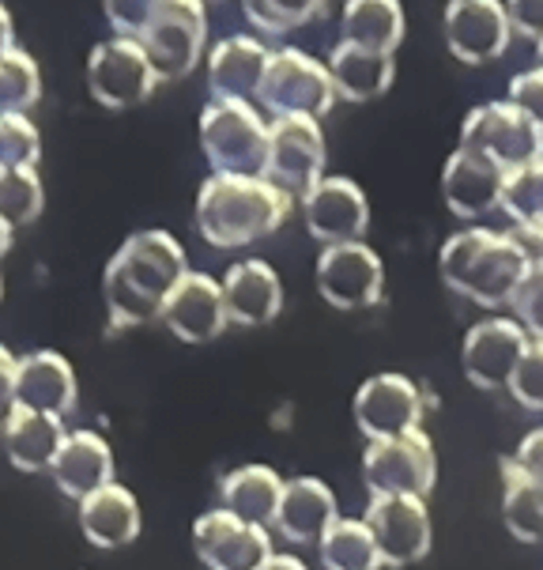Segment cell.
<instances>
[{
    "instance_id": "6da1fadb",
    "label": "cell",
    "mask_w": 543,
    "mask_h": 570,
    "mask_svg": "<svg viewBox=\"0 0 543 570\" xmlns=\"http://www.w3.org/2000/svg\"><path fill=\"white\" fill-rule=\"evenodd\" d=\"M186 249L170 230H136L102 273L106 314L113 328H136L162 317V306L186 276Z\"/></svg>"
},
{
    "instance_id": "ab89813d",
    "label": "cell",
    "mask_w": 543,
    "mask_h": 570,
    "mask_svg": "<svg viewBox=\"0 0 543 570\" xmlns=\"http://www.w3.org/2000/svg\"><path fill=\"white\" fill-rule=\"evenodd\" d=\"M506 99L517 102L521 110H525L529 118L543 129V69H540V65H536V69H525V72L513 76Z\"/></svg>"
},
{
    "instance_id": "8992f818",
    "label": "cell",
    "mask_w": 543,
    "mask_h": 570,
    "mask_svg": "<svg viewBox=\"0 0 543 570\" xmlns=\"http://www.w3.org/2000/svg\"><path fill=\"white\" fill-rule=\"evenodd\" d=\"M461 148L480 151L513 174L543 156V129L510 99L483 102L461 125Z\"/></svg>"
},
{
    "instance_id": "7a4b0ae2",
    "label": "cell",
    "mask_w": 543,
    "mask_h": 570,
    "mask_svg": "<svg viewBox=\"0 0 543 570\" xmlns=\"http://www.w3.org/2000/svg\"><path fill=\"white\" fill-rule=\"evenodd\" d=\"M532 265H536V254L529 249L525 238L487 227L457 230V235L445 238L438 254V273L445 287L475 306H487V311L513 303Z\"/></svg>"
},
{
    "instance_id": "4fadbf2b",
    "label": "cell",
    "mask_w": 543,
    "mask_h": 570,
    "mask_svg": "<svg viewBox=\"0 0 543 570\" xmlns=\"http://www.w3.org/2000/svg\"><path fill=\"white\" fill-rule=\"evenodd\" d=\"M317 292L336 311H366L385 292V265L366 243L325 246L314 268Z\"/></svg>"
},
{
    "instance_id": "9a60e30c",
    "label": "cell",
    "mask_w": 543,
    "mask_h": 570,
    "mask_svg": "<svg viewBox=\"0 0 543 570\" xmlns=\"http://www.w3.org/2000/svg\"><path fill=\"white\" fill-rule=\"evenodd\" d=\"M366 525L385 567H412L431 552V510L415 495H371Z\"/></svg>"
},
{
    "instance_id": "5b68a950",
    "label": "cell",
    "mask_w": 543,
    "mask_h": 570,
    "mask_svg": "<svg viewBox=\"0 0 543 570\" xmlns=\"http://www.w3.org/2000/svg\"><path fill=\"white\" fill-rule=\"evenodd\" d=\"M339 99L333 72L303 50H276L260 83L257 102L272 118H314L322 121Z\"/></svg>"
},
{
    "instance_id": "f6af8a7d",
    "label": "cell",
    "mask_w": 543,
    "mask_h": 570,
    "mask_svg": "<svg viewBox=\"0 0 543 570\" xmlns=\"http://www.w3.org/2000/svg\"><path fill=\"white\" fill-rule=\"evenodd\" d=\"M529 243H536V246H540V261H543V235H536V238H529Z\"/></svg>"
},
{
    "instance_id": "83f0119b",
    "label": "cell",
    "mask_w": 543,
    "mask_h": 570,
    "mask_svg": "<svg viewBox=\"0 0 543 570\" xmlns=\"http://www.w3.org/2000/svg\"><path fill=\"white\" fill-rule=\"evenodd\" d=\"M339 42L374 53H396V46L404 42V4L401 0H344Z\"/></svg>"
},
{
    "instance_id": "f546056e",
    "label": "cell",
    "mask_w": 543,
    "mask_h": 570,
    "mask_svg": "<svg viewBox=\"0 0 543 570\" xmlns=\"http://www.w3.org/2000/svg\"><path fill=\"white\" fill-rule=\"evenodd\" d=\"M502 518L521 544L543 540V491L513 465V458L502 465Z\"/></svg>"
},
{
    "instance_id": "e0dca14e",
    "label": "cell",
    "mask_w": 543,
    "mask_h": 570,
    "mask_svg": "<svg viewBox=\"0 0 543 570\" xmlns=\"http://www.w3.org/2000/svg\"><path fill=\"white\" fill-rule=\"evenodd\" d=\"M192 548L208 570H260L272 556V537L219 507L192 521Z\"/></svg>"
},
{
    "instance_id": "f35d334b",
    "label": "cell",
    "mask_w": 543,
    "mask_h": 570,
    "mask_svg": "<svg viewBox=\"0 0 543 570\" xmlns=\"http://www.w3.org/2000/svg\"><path fill=\"white\" fill-rule=\"evenodd\" d=\"M159 4L162 0H102V12L110 19L113 35L140 42V35L148 31V23L159 12Z\"/></svg>"
},
{
    "instance_id": "cb8c5ba5",
    "label": "cell",
    "mask_w": 543,
    "mask_h": 570,
    "mask_svg": "<svg viewBox=\"0 0 543 570\" xmlns=\"http://www.w3.org/2000/svg\"><path fill=\"white\" fill-rule=\"evenodd\" d=\"M336 495L325 480L295 476L287 480L284 502H279L276 529L290 544H322V537L336 525Z\"/></svg>"
},
{
    "instance_id": "ffe728a7",
    "label": "cell",
    "mask_w": 543,
    "mask_h": 570,
    "mask_svg": "<svg viewBox=\"0 0 543 570\" xmlns=\"http://www.w3.org/2000/svg\"><path fill=\"white\" fill-rule=\"evenodd\" d=\"M159 322L186 344L216 341L223 328L230 325L227 298H223V284H216L208 273H192V268H189V273L181 276V284L170 292Z\"/></svg>"
},
{
    "instance_id": "ee69618b",
    "label": "cell",
    "mask_w": 543,
    "mask_h": 570,
    "mask_svg": "<svg viewBox=\"0 0 543 570\" xmlns=\"http://www.w3.org/2000/svg\"><path fill=\"white\" fill-rule=\"evenodd\" d=\"M536 65L543 69V42H536Z\"/></svg>"
},
{
    "instance_id": "d6a6232c",
    "label": "cell",
    "mask_w": 543,
    "mask_h": 570,
    "mask_svg": "<svg viewBox=\"0 0 543 570\" xmlns=\"http://www.w3.org/2000/svg\"><path fill=\"white\" fill-rule=\"evenodd\" d=\"M46 189L38 167H0V224L27 227L42 216Z\"/></svg>"
},
{
    "instance_id": "f1b7e54d",
    "label": "cell",
    "mask_w": 543,
    "mask_h": 570,
    "mask_svg": "<svg viewBox=\"0 0 543 570\" xmlns=\"http://www.w3.org/2000/svg\"><path fill=\"white\" fill-rule=\"evenodd\" d=\"M328 72H333L339 99L374 102L377 95L389 91L396 61H393V53H374V50H363V46L336 42V50L328 53Z\"/></svg>"
},
{
    "instance_id": "484cf974",
    "label": "cell",
    "mask_w": 543,
    "mask_h": 570,
    "mask_svg": "<svg viewBox=\"0 0 543 570\" xmlns=\"http://www.w3.org/2000/svg\"><path fill=\"white\" fill-rule=\"evenodd\" d=\"M140 502L125 484H106L80 502V529L95 548H125L140 537Z\"/></svg>"
},
{
    "instance_id": "7bdbcfd3",
    "label": "cell",
    "mask_w": 543,
    "mask_h": 570,
    "mask_svg": "<svg viewBox=\"0 0 543 570\" xmlns=\"http://www.w3.org/2000/svg\"><path fill=\"white\" fill-rule=\"evenodd\" d=\"M260 570H309L298 556H287V552H272L265 563H260Z\"/></svg>"
},
{
    "instance_id": "60d3db41",
    "label": "cell",
    "mask_w": 543,
    "mask_h": 570,
    "mask_svg": "<svg viewBox=\"0 0 543 570\" xmlns=\"http://www.w3.org/2000/svg\"><path fill=\"white\" fill-rule=\"evenodd\" d=\"M510 27L529 42H543V0H502Z\"/></svg>"
},
{
    "instance_id": "603a6c76",
    "label": "cell",
    "mask_w": 543,
    "mask_h": 570,
    "mask_svg": "<svg viewBox=\"0 0 543 570\" xmlns=\"http://www.w3.org/2000/svg\"><path fill=\"white\" fill-rule=\"evenodd\" d=\"M68 439L61 415H46L8 404L4 415V453L19 472H50Z\"/></svg>"
},
{
    "instance_id": "8fae6325",
    "label": "cell",
    "mask_w": 543,
    "mask_h": 570,
    "mask_svg": "<svg viewBox=\"0 0 543 570\" xmlns=\"http://www.w3.org/2000/svg\"><path fill=\"white\" fill-rule=\"evenodd\" d=\"M532 336L517 317H483L464 333L461 371L475 390H510Z\"/></svg>"
},
{
    "instance_id": "d590c367",
    "label": "cell",
    "mask_w": 543,
    "mask_h": 570,
    "mask_svg": "<svg viewBox=\"0 0 543 570\" xmlns=\"http://www.w3.org/2000/svg\"><path fill=\"white\" fill-rule=\"evenodd\" d=\"M42 159V137L27 114H4L0 118V167H38Z\"/></svg>"
},
{
    "instance_id": "4dcf8cb0",
    "label": "cell",
    "mask_w": 543,
    "mask_h": 570,
    "mask_svg": "<svg viewBox=\"0 0 543 570\" xmlns=\"http://www.w3.org/2000/svg\"><path fill=\"white\" fill-rule=\"evenodd\" d=\"M317 556H322L325 570H377V567H385L371 525L358 521V518H339L336 525L322 537Z\"/></svg>"
},
{
    "instance_id": "d4e9b609",
    "label": "cell",
    "mask_w": 543,
    "mask_h": 570,
    "mask_svg": "<svg viewBox=\"0 0 543 570\" xmlns=\"http://www.w3.org/2000/svg\"><path fill=\"white\" fill-rule=\"evenodd\" d=\"M57 491H65L68 499L83 502L99 488L113 484V453L106 446L102 434L95 431H68L61 453H57L50 469Z\"/></svg>"
},
{
    "instance_id": "ba28073f",
    "label": "cell",
    "mask_w": 543,
    "mask_h": 570,
    "mask_svg": "<svg viewBox=\"0 0 543 570\" xmlns=\"http://www.w3.org/2000/svg\"><path fill=\"white\" fill-rule=\"evenodd\" d=\"M148 50L136 38H106L87 57V91L106 110H132V106L148 102V95L159 87Z\"/></svg>"
},
{
    "instance_id": "7c38bea8",
    "label": "cell",
    "mask_w": 543,
    "mask_h": 570,
    "mask_svg": "<svg viewBox=\"0 0 543 570\" xmlns=\"http://www.w3.org/2000/svg\"><path fill=\"white\" fill-rule=\"evenodd\" d=\"M268 181L290 197H306L325 178V132L314 118H272L268 125Z\"/></svg>"
},
{
    "instance_id": "836d02e7",
    "label": "cell",
    "mask_w": 543,
    "mask_h": 570,
    "mask_svg": "<svg viewBox=\"0 0 543 570\" xmlns=\"http://www.w3.org/2000/svg\"><path fill=\"white\" fill-rule=\"evenodd\" d=\"M42 99V69L27 50L4 46L0 53V102L4 114H27Z\"/></svg>"
},
{
    "instance_id": "3957f363",
    "label": "cell",
    "mask_w": 543,
    "mask_h": 570,
    "mask_svg": "<svg viewBox=\"0 0 543 570\" xmlns=\"http://www.w3.org/2000/svg\"><path fill=\"white\" fill-rule=\"evenodd\" d=\"M290 216V193L268 178L211 174L197 193V230L216 249H241L276 235Z\"/></svg>"
},
{
    "instance_id": "d6986e66",
    "label": "cell",
    "mask_w": 543,
    "mask_h": 570,
    "mask_svg": "<svg viewBox=\"0 0 543 570\" xmlns=\"http://www.w3.org/2000/svg\"><path fill=\"white\" fill-rule=\"evenodd\" d=\"M510 174L491 163L480 151H468L457 144L450 159L442 167V197L445 208L461 219H483L494 208H502V193H506Z\"/></svg>"
},
{
    "instance_id": "30bf717a",
    "label": "cell",
    "mask_w": 543,
    "mask_h": 570,
    "mask_svg": "<svg viewBox=\"0 0 543 570\" xmlns=\"http://www.w3.org/2000/svg\"><path fill=\"white\" fill-rule=\"evenodd\" d=\"M204 38H208V16L200 0H162L148 31L140 35V46L148 50L159 80L170 83L197 69Z\"/></svg>"
},
{
    "instance_id": "8d00e7d4",
    "label": "cell",
    "mask_w": 543,
    "mask_h": 570,
    "mask_svg": "<svg viewBox=\"0 0 543 570\" xmlns=\"http://www.w3.org/2000/svg\"><path fill=\"white\" fill-rule=\"evenodd\" d=\"M510 393L529 412H543V341H536V336H532L525 360H521L517 374H513Z\"/></svg>"
},
{
    "instance_id": "44dd1931",
    "label": "cell",
    "mask_w": 543,
    "mask_h": 570,
    "mask_svg": "<svg viewBox=\"0 0 543 570\" xmlns=\"http://www.w3.org/2000/svg\"><path fill=\"white\" fill-rule=\"evenodd\" d=\"M272 65V50L254 35H230L208 53V87L211 99L254 102Z\"/></svg>"
},
{
    "instance_id": "e575fe53",
    "label": "cell",
    "mask_w": 543,
    "mask_h": 570,
    "mask_svg": "<svg viewBox=\"0 0 543 570\" xmlns=\"http://www.w3.org/2000/svg\"><path fill=\"white\" fill-rule=\"evenodd\" d=\"M325 0H241V12L265 35H287L322 12Z\"/></svg>"
},
{
    "instance_id": "74e56055",
    "label": "cell",
    "mask_w": 543,
    "mask_h": 570,
    "mask_svg": "<svg viewBox=\"0 0 543 570\" xmlns=\"http://www.w3.org/2000/svg\"><path fill=\"white\" fill-rule=\"evenodd\" d=\"M510 306H513V317L525 325V333L543 341V261L540 257H536V265L529 268V276L521 279Z\"/></svg>"
},
{
    "instance_id": "b9f144b4",
    "label": "cell",
    "mask_w": 543,
    "mask_h": 570,
    "mask_svg": "<svg viewBox=\"0 0 543 570\" xmlns=\"http://www.w3.org/2000/svg\"><path fill=\"white\" fill-rule=\"evenodd\" d=\"M513 465H517L532 484L543 491V428L529 431L525 439H521L517 453H513Z\"/></svg>"
},
{
    "instance_id": "9c48e42d",
    "label": "cell",
    "mask_w": 543,
    "mask_h": 570,
    "mask_svg": "<svg viewBox=\"0 0 543 570\" xmlns=\"http://www.w3.org/2000/svg\"><path fill=\"white\" fill-rule=\"evenodd\" d=\"M0 371H4L8 404L46 412V415H68L76 409V397H80L76 371L65 355L50 352V347L31 352V355L0 352Z\"/></svg>"
},
{
    "instance_id": "4316f807",
    "label": "cell",
    "mask_w": 543,
    "mask_h": 570,
    "mask_svg": "<svg viewBox=\"0 0 543 570\" xmlns=\"http://www.w3.org/2000/svg\"><path fill=\"white\" fill-rule=\"evenodd\" d=\"M284 488H287V480L279 476L276 469L241 465V469L223 476L219 502H223V510L238 514L241 521H249V525L268 529V525H276L279 502H284Z\"/></svg>"
},
{
    "instance_id": "2e32d148",
    "label": "cell",
    "mask_w": 543,
    "mask_h": 570,
    "mask_svg": "<svg viewBox=\"0 0 543 570\" xmlns=\"http://www.w3.org/2000/svg\"><path fill=\"white\" fill-rule=\"evenodd\" d=\"M450 53L464 65H487L506 53L513 27L502 0H450L442 16Z\"/></svg>"
},
{
    "instance_id": "5bb4252c",
    "label": "cell",
    "mask_w": 543,
    "mask_h": 570,
    "mask_svg": "<svg viewBox=\"0 0 543 570\" xmlns=\"http://www.w3.org/2000/svg\"><path fill=\"white\" fill-rule=\"evenodd\" d=\"M355 428L371 442L396 439V434L419 431L423 423V393L407 374L382 371L358 385L352 401Z\"/></svg>"
},
{
    "instance_id": "52a82bcc",
    "label": "cell",
    "mask_w": 543,
    "mask_h": 570,
    "mask_svg": "<svg viewBox=\"0 0 543 570\" xmlns=\"http://www.w3.org/2000/svg\"><path fill=\"white\" fill-rule=\"evenodd\" d=\"M363 480L371 495H415L426 499L438 480V458L426 431H407L396 439L371 442L363 453Z\"/></svg>"
},
{
    "instance_id": "7402d4cb",
    "label": "cell",
    "mask_w": 543,
    "mask_h": 570,
    "mask_svg": "<svg viewBox=\"0 0 543 570\" xmlns=\"http://www.w3.org/2000/svg\"><path fill=\"white\" fill-rule=\"evenodd\" d=\"M223 298H227L230 325L260 328L276 322L284 311V284H279L276 268L260 257H246L227 268L223 276Z\"/></svg>"
},
{
    "instance_id": "1f68e13d",
    "label": "cell",
    "mask_w": 543,
    "mask_h": 570,
    "mask_svg": "<svg viewBox=\"0 0 543 570\" xmlns=\"http://www.w3.org/2000/svg\"><path fill=\"white\" fill-rule=\"evenodd\" d=\"M502 212L521 227L525 243L543 235V156L510 174L506 193H502Z\"/></svg>"
},
{
    "instance_id": "bcb514c9",
    "label": "cell",
    "mask_w": 543,
    "mask_h": 570,
    "mask_svg": "<svg viewBox=\"0 0 543 570\" xmlns=\"http://www.w3.org/2000/svg\"><path fill=\"white\" fill-rule=\"evenodd\" d=\"M200 4H204V8H208V4H219V0H200Z\"/></svg>"
},
{
    "instance_id": "ac0fdd59",
    "label": "cell",
    "mask_w": 543,
    "mask_h": 570,
    "mask_svg": "<svg viewBox=\"0 0 543 570\" xmlns=\"http://www.w3.org/2000/svg\"><path fill=\"white\" fill-rule=\"evenodd\" d=\"M303 216H306V230L322 246L363 243L366 227H371L366 193L358 189L352 178H339V174H325V178L306 193Z\"/></svg>"
},
{
    "instance_id": "277c9868",
    "label": "cell",
    "mask_w": 543,
    "mask_h": 570,
    "mask_svg": "<svg viewBox=\"0 0 543 570\" xmlns=\"http://www.w3.org/2000/svg\"><path fill=\"white\" fill-rule=\"evenodd\" d=\"M200 148L216 174L265 178L268 170V125L254 102L211 99L200 110Z\"/></svg>"
}]
</instances>
